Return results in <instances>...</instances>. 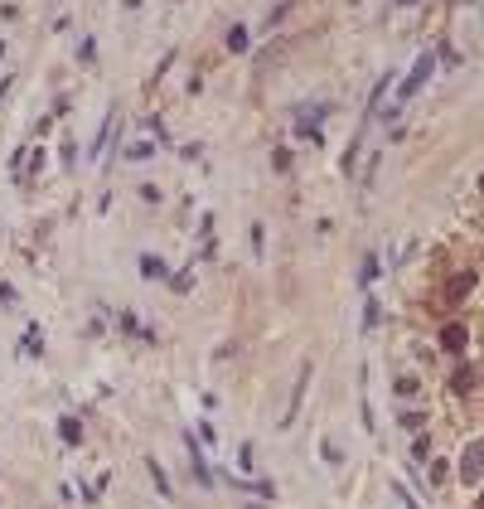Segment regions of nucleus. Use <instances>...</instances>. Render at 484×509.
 <instances>
[{"mask_svg": "<svg viewBox=\"0 0 484 509\" xmlns=\"http://www.w3.org/2000/svg\"><path fill=\"white\" fill-rule=\"evenodd\" d=\"M480 476H484V441H470V446H465V456H460V480H465V485H475Z\"/></svg>", "mask_w": 484, "mask_h": 509, "instance_id": "f257e3e1", "label": "nucleus"}, {"mask_svg": "<svg viewBox=\"0 0 484 509\" xmlns=\"http://www.w3.org/2000/svg\"><path fill=\"white\" fill-rule=\"evenodd\" d=\"M185 446H189V471L198 480V490H213V476H208V461H203V446L194 441V432H185Z\"/></svg>", "mask_w": 484, "mask_h": 509, "instance_id": "f03ea898", "label": "nucleus"}, {"mask_svg": "<svg viewBox=\"0 0 484 509\" xmlns=\"http://www.w3.org/2000/svg\"><path fill=\"white\" fill-rule=\"evenodd\" d=\"M431 68H436V59H431V54H421V59H416V68L407 73V83H402V93H397V107H402V102L412 98V93H416V88H421L426 78H431Z\"/></svg>", "mask_w": 484, "mask_h": 509, "instance_id": "7ed1b4c3", "label": "nucleus"}, {"mask_svg": "<svg viewBox=\"0 0 484 509\" xmlns=\"http://www.w3.org/2000/svg\"><path fill=\"white\" fill-rule=\"evenodd\" d=\"M465 344H470V330H465L460 320H451V325L441 330V349H446V354H465Z\"/></svg>", "mask_w": 484, "mask_h": 509, "instance_id": "20e7f679", "label": "nucleus"}, {"mask_svg": "<svg viewBox=\"0 0 484 509\" xmlns=\"http://www.w3.org/2000/svg\"><path fill=\"white\" fill-rule=\"evenodd\" d=\"M470 291H475V272H460V277H451V282H446V305H460Z\"/></svg>", "mask_w": 484, "mask_h": 509, "instance_id": "39448f33", "label": "nucleus"}, {"mask_svg": "<svg viewBox=\"0 0 484 509\" xmlns=\"http://www.w3.org/2000/svg\"><path fill=\"white\" fill-rule=\"evenodd\" d=\"M146 466H150V480H155V495H160V500H175V490H170V476H165V466H160L155 456H150Z\"/></svg>", "mask_w": 484, "mask_h": 509, "instance_id": "423d86ee", "label": "nucleus"}, {"mask_svg": "<svg viewBox=\"0 0 484 509\" xmlns=\"http://www.w3.org/2000/svg\"><path fill=\"white\" fill-rule=\"evenodd\" d=\"M233 490H247V495H257V500H276V485H272V480H257V485H252V480H233Z\"/></svg>", "mask_w": 484, "mask_h": 509, "instance_id": "0eeeda50", "label": "nucleus"}, {"mask_svg": "<svg viewBox=\"0 0 484 509\" xmlns=\"http://www.w3.org/2000/svg\"><path fill=\"white\" fill-rule=\"evenodd\" d=\"M58 436H63L68 446H78V441H83V422H78V417H58Z\"/></svg>", "mask_w": 484, "mask_h": 509, "instance_id": "6e6552de", "label": "nucleus"}, {"mask_svg": "<svg viewBox=\"0 0 484 509\" xmlns=\"http://www.w3.org/2000/svg\"><path fill=\"white\" fill-rule=\"evenodd\" d=\"M451 388H455V393H475V369H470V364H460V369H455V379H451Z\"/></svg>", "mask_w": 484, "mask_h": 509, "instance_id": "1a4fd4ad", "label": "nucleus"}, {"mask_svg": "<svg viewBox=\"0 0 484 509\" xmlns=\"http://www.w3.org/2000/svg\"><path fill=\"white\" fill-rule=\"evenodd\" d=\"M141 277H165V262H160L155 252H146V257H141Z\"/></svg>", "mask_w": 484, "mask_h": 509, "instance_id": "9d476101", "label": "nucleus"}, {"mask_svg": "<svg viewBox=\"0 0 484 509\" xmlns=\"http://www.w3.org/2000/svg\"><path fill=\"white\" fill-rule=\"evenodd\" d=\"M24 354H44V335H39V325L24 330Z\"/></svg>", "mask_w": 484, "mask_h": 509, "instance_id": "9b49d317", "label": "nucleus"}, {"mask_svg": "<svg viewBox=\"0 0 484 509\" xmlns=\"http://www.w3.org/2000/svg\"><path fill=\"white\" fill-rule=\"evenodd\" d=\"M402 427H407V432H421V427H426V412H421V407H407V412H402Z\"/></svg>", "mask_w": 484, "mask_h": 509, "instance_id": "f8f14e48", "label": "nucleus"}, {"mask_svg": "<svg viewBox=\"0 0 484 509\" xmlns=\"http://www.w3.org/2000/svg\"><path fill=\"white\" fill-rule=\"evenodd\" d=\"M412 461H416V466L431 461V436H416V441H412Z\"/></svg>", "mask_w": 484, "mask_h": 509, "instance_id": "ddd939ff", "label": "nucleus"}, {"mask_svg": "<svg viewBox=\"0 0 484 509\" xmlns=\"http://www.w3.org/2000/svg\"><path fill=\"white\" fill-rule=\"evenodd\" d=\"M416 388H421V379H416V374H402V379H397V393H402V398H412Z\"/></svg>", "mask_w": 484, "mask_h": 509, "instance_id": "4468645a", "label": "nucleus"}, {"mask_svg": "<svg viewBox=\"0 0 484 509\" xmlns=\"http://www.w3.org/2000/svg\"><path fill=\"white\" fill-rule=\"evenodd\" d=\"M378 325V296H368V305H364V330H373Z\"/></svg>", "mask_w": 484, "mask_h": 509, "instance_id": "2eb2a0df", "label": "nucleus"}, {"mask_svg": "<svg viewBox=\"0 0 484 509\" xmlns=\"http://www.w3.org/2000/svg\"><path fill=\"white\" fill-rule=\"evenodd\" d=\"M359 277H364V287L378 277V252H368V262H364V272H359Z\"/></svg>", "mask_w": 484, "mask_h": 509, "instance_id": "dca6fc26", "label": "nucleus"}, {"mask_svg": "<svg viewBox=\"0 0 484 509\" xmlns=\"http://www.w3.org/2000/svg\"><path fill=\"white\" fill-rule=\"evenodd\" d=\"M228 44H233V49L242 54V49H247V29H233V34H228Z\"/></svg>", "mask_w": 484, "mask_h": 509, "instance_id": "f3484780", "label": "nucleus"}, {"mask_svg": "<svg viewBox=\"0 0 484 509\" xmlns=\"http://www.w3.org/2000/svg\"><path fill=\"white\" fill-rule=\"evenodd\" d=\"M0 305H15V287L10 282H0Z\"/></svg>", "mask_w": 484, "mask_h": 509, "instance_id": "a211bd4d", "label": "nucleus"}, {"mask_svg": "<svg viewBox=\"0 0 484 509\" xmlns=\"http://www.w3.org/2000/svg\"><path fill=\"white\" fill-rule=\"evenodd\" d=\"M397 5H412V0H397Z\"/></svg>", "mask_w": 484, "mask_h": 509, "instance_id": "6ab92c4d", "label": "nucleus"}, {"mask_svg": "<svg viewBox=\"0 0 484 509\" xmlns=\"http://www.w3.org/2000/svg\"><path fill=\"white\" fill-rule=\"evenodd\" d=\"M480 195H484V180H480Z\"/></svg>", "mask_w": 484, "mask_h": 509, "instance_id": "aec40b11", "label": "nucleus"}, {"mask_svg": "<svg viewBox=\"0 0 484 509\" xmlns=\"http://www.w3.org/2000/svg\"><path fill=\"white\" fill-rule=\"evenodd\" d=\"M480 509H484V495H480Z\"/></svg>", "mask_w": 484, "mask_h": 509, "instance_id": "412c9836", "label": "nucleus"}]
</instances>
